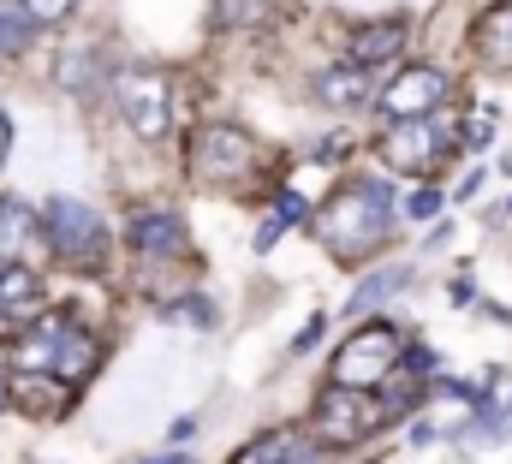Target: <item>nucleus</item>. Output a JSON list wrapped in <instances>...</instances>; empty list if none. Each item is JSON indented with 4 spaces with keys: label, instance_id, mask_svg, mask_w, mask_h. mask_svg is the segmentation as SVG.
<instances>
[{
    "label": "nucleus",
    "instance_id": "obj_1",
    "mask_svg": "<svg viewBox=\"0 0 512 464\" xmlns=\"http://www.w3.org/2000/svg\"><path fill=\"white\" fill-rule=\"evenodd\" d=\"M387 215H393V197H387L382 179H352V185L316 215V238H322L334 256H364L370 244H382Z\"/></svg>",
    "mask_w": 512,
    "mask_h": 464
},
{
    "label": "nucleus",
    "instance_id": "obj_2",
    "mask_svg": "<svg viewBox=\"0 0 512 464\" xmlns=\"http://www.w3.org/2000/svg\"><path fill=\"white\" fill-rule=\"evenodd\" d=\"M96 340L66 322V316H36L24 334H18V369L24 375H54V381H84L96 369Z\"/></svg>",
    "mask_w": 512,
    "mask_h": 464
},
{
    "label": "nucleus",
    "instance_id": "obj_3",
    "mask_svg": "<svg viewBox=\"0 0 512 464\" xmlns=\"http://www.w3.org/2000/svg\"><path fill=\"white\" fill-rule=\"evenodd\" d=\"M256 173V143L239 125H203L191 137V179L209 191H233Z\"/></svg>",
    "mask_w": 512,
    "mask_h": 464
},
{
    "label": "nucleus",
    "instance_id": "obj_4",
    "mask_svg": "<svg viewBox=\"0 0 512 464\" xmlns=\"http://www.w3.org/2000/svg\"><path fill=\"white\" fill-rule=\"evenodd\" d=\"M393 363H399V334H393L387 322H370V328H358V334L340 346V357H334V387L364 393V387L387 381Z\"/></svg>",
    "mask_w": 512,
    "mask_h": 464
},
{
    "label": "nucleus",
    "instance_id": "obj_5",
    "mask_svg": "<svg viewBox=\"0 0 512 464\" xmlns=\"http://www.w3.org/2000/svg\"><path fill=\"white\" fill-rule=\"evenodd\" d=\"M114 90H120V114L126 125L143 137V143H161L167 137V119H173V90H167V78L161 72H149V66H126L120 78H114Z\"/></svg>",
    "mask_w": 512,
    "mask_h": 464
},
{
    "label": "nucleus",
    "instance_id": "obj_6",
    "mask_svg": "<svg viewBox=\"0 0 512 464\" xmlns=\"http://www.w3.org/2000/svg\"><path fill=\"white\" fill-rule=\"evenodd\" d=\"M42 232H48V244H54L60 256H72V262H96L102 244H108L102 215H96L90 203H78V197H54V203L42 209Z\"/></svg>",
    "mask_w": 512,
    "mask_h": 464
},
{
    "label": "nucleus",
    "instance_id": "obj_7",
    "mask_svg": "<svg viewBox=\"0 0 512 464\" xmlns=\"http://www.w3.org/2000/svg\"><path fill=\"white\" fill-rule=\"evenodd\" d=\"M382 155H387V167H399V173H429L435 161L453 155V131H441L435 119H405V125L387 131Z\"/></svg>",
    "mask_w": 512,
    "mask_h": 464
},
{
    "label": "nucleus",
    "instance_id": "obj_8",
    "mask_svg": "<svg viewBox=\"0 0 512 464\" xmlns=\"http://www.w3.org/2000/svg\"><path fill=\"white\" fill-rule=\"evenodd\" d=\"M370 429H376V411L364 405V393H352V387H328L322 393V405H316V441L322 447H352Z\"/></svg>",
    "mask_w": 512,
    "mask_h": 464
},
{
    "label": "nucleus",
    "instance_id": "obj_9",
    "mask_svg": "<svg viewBox=\"0 0 512 464\" xmlns=\"http://www.w3.org/2000/svg\"><path fill=\"white\" fill-rule=\"evenodd\" d=\"M441 102H447V78H441L435 66H405V72L382 90V108L399 119V125H405V119H429Z\"/></svg>",
    "mask_w": 512,
    "mask_h": 464
},
{
    "label": "nucleus",
    "instance_id": "obj_10",
    "mask_svg": "<svg viewBox=\"0 0 512 464\" xmlns=\"http://www.w3.org/2000/svg\"><path fill=\"white\" fill-rule=\"evenodd\" d=\"M131 250L149 256V262L179 256V250H185V227H179V215H173V209H137V215H131Z\"/></svg>",
    "mask_w": 512,
    "mask_h": 464
},
{
    "label": "nucleus",
    "instance_id": "obj_11",
    "mask_svg": "<svg viewBox=\"0 0 512 464\" xmlns=\"http://www.w3.org/2000/svg\"><path fill=\"white\" fill-rule=\"evenodd\" d=\"M399 48H405V18H382V24H358V30H352V60H358V72L393 60Z\"/></svg>",
    "mask_w": 512,
    "mask_h": 464
},
{
    "label": "nucleus",
    "instance_id": "obj_12",
    "mask_svg": "<svg viewBox=\"0 0 512 464\" xmlns=\"http://www.w3.org/2000/svg\"><path fill=\"white\" fill-rule=\"evenodd\" d=\"M36 274L30 268H6L0 262V322H18V316H30L36 310Z\"/></svg>",
    "mask_w": 512,
    "mask_h": 464
},
{
    "label": "nucleus",
    "instance_id": "obj_13",
    "mask_svg": "<svg viewBox=\"0 0 512 464\" xmlns=\"http://www.w3.org/2000/svg\"><path fill=\"white\" fill-rule=\"evenodd\" d=\"M477 48H483V60L512 66V6H489L477 18Z\"/></svg>",
    "mask_w": 512,
    "mask_h": 464
},
{
    "label": "nucleus",
    "instance_id": "obj_14",
    "mask_svg": "<svg viewBox=\"0 0 512 464\" xmlns=\"http://www.w3.org/2000/svg\"><path fill=\"white\" fill-rule=\"evenodd\" d=\"M292 221H304V197L298 191H280L274 203H268V215H262V227H256V250H268L280 232L292 227Z\"/></svg>",
    "mask_w": 512,
    "mask_h": 464
},
{
    "label": "nucleus",
    "instance_id": "obj_15",
    "mask_svg": "<svg viewBox=\"0 0 512 464\" xmlns=\"http://www.w3.org/2000/svg\"><path fill=\"white\" fill-rule=\"evenodd\" d=\"M364 90H370V84H364V72H358V66H340V72H322V78H316V96H322V102H334V108L364 102Z\"/></svg>",
    "mask_w": 512,
    "mask_h": 464
},
{
    "label": "nucleus",
    "instance_id": "obj_16",
    "mask_svg": "<svg viewBox=\"0 0 512 464\" xmlns=\"http://www.w3.org/2000/svg\"><path fill=\"white\" fill-rule=\"evenodd\" d=\"M292 447H298V435L274 429V435H262V441H251L245 453H233V464H292Z\"/></svg>",
    "mask_w": 512,
    "mask_h": 464
},
{
    "label": "nucleus",
    "instance_id": "obj_17",
    "mask_svg": "<svg viewBox=\"0 0 512 464\" xmlns=\"http://www.w3.org/2000/svg\"><path fill=\"white\" fill-rule=\"evenodd\" d=\"M36 36V24L18 12V0H0V54H24Z\"/></svg>",
    "mask_w": 512,
    "mask_h": 464
},
{
    "label": "nucleus",
    "instance_id": "obj_18",
    "mask_svg": "<svg viewBox=\"0 0 512 464\" xmlns=\"http://www.w3.org/2000/svg\"><path fill=\"white\" fill-rule=\"evenodd\" d=\"M405 280H411V268H382V274H370V280H364V286L352 292V310H376L387 292H399Z\"/></svg>",
    "mask_w": 512,
    "mask_h": 464
},
{
    "label": "nucleus",
    "instance_id": "obj_19",
    "mask_svg": "<svg viewBox=\"0 0 512 464\" xmlns=\"http://www.w3.org/2000/svg\"><path fill=\"white\" fill-rule=\"evenodd\" d=\"M161 322H191V328H215V304H209V298H173V304H161Z\"/></svg>",
    "mask_w": 512,
    "mask_h": 464
},
{
    "label": "nucleus",
    "instance_id": "obj_20",
    "mask_svg": "<svg viewBox=\"0 0 512 464\" xmlns=\"http://www.w3.org/2000/svg\"><path fill=\"white\" fill-rule=\"evenodd\" d=\"M78 0H18V12L30 18V24H54V18H66Z\"/></svg>",
    "mask_w": 512,
    "mask_h": 464
},
{
    "label": "nucleus",
    "instance_id": "obj_21",
    "mask_svg": "<svg viewBox=\"0 0 512 464\" xmlns=\"http://www.w3.org/2000/svg\"><path fill=\"white\" fill-rule=\"evenodd\" d=\"M441 203H447V197L423 185V191H411V203H405V215H411V221H435V215H441Z\"/></svg>",
    "mask_w": 512,
    "mask_h": 464
},
{
    "label": "nucleus",
    "instance_id": "obj_22",
    "mask_svg": "<svg viewBox=\"0 0 512 464\" xmlns=\"http://www.w3.org/2000/svg\"><path fill=\"white\" fill-rule=\"evenodd\" d=\"M399 363H405L411 375H423V369H435V351H429V346H411V351H399Z\"/></svg>",
    "mask_w": 512,
    "mask_h": 464
},
{
    "label": "nucleus",
    "instance_id": "obj_23",
    "mask_svg": "<svg viewBox=\"0 0 512 464\" xmlns=\"http://www.w3.org/2000/svg\"><path fill=\"white\" fill-rule=\"evenodd\" d=\"M6 149H12V125H6V114H0V161H6Z\"/></svg>",
    "mask_w": 512,
    "mask_h": 464
},
{
    "label": "nucleus",
    "instance_id": "obj_24",
    "mask_svg": "<svg viewBox=\"0 0 512 464\" xmlns=\"http://www.w3.org/2000/svg\"><path fill=\"white\" fill-rule=\"evenodd\" d=\"M143 464H191L185 453H161V459H143Z\"/></svg>",
    "mask_w": 512,
    "mask_h": 464
},
{
    "label": "nucleus",
    "instance_id": "obj_25",
    "mask_svg": "<svg viewBox=\"0 0 512 464\" xmlns=\"http://www.w3.org/2000/svg\"><path fill=\"white\" fill-rule=\"evenodd\" d=\"M0 328H6V322H0Z\"/></svg>",
    "mask_w": 512,
    "mask_h": 464
}]
</instances>
